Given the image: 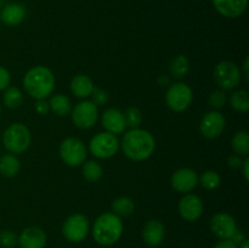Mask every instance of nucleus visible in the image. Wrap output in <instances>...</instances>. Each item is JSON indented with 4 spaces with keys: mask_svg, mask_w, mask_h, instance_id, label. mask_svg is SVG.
<instances>
[{
    "mask_svg": "<svg viewBox=\"0 0 249 248\" xmlns=\"http://www.w3.org/2000/svg\"><path fill=\"white\" fill-rule=\"evenodd\" d=\"M121 146L126 157L135 162H142L153 155L156 140L146 129L134 128L124 134Z\"/></svg>",
    "mask_w": 249,
    "mask_h": 248,
    "instance_id": "nucleus-1",
    "label": "nucleus"
},
{
    "mask_svg": "<svg viewBox=\"0 0 249 248\" xmlns=\"http://www.w3.org/2000/svg\"><path fill=\"white\" fill-rule=\"evenodd\" d=\"M55 75L45 66L31 68L23 77V88L27 94L36 100L46 99L55 89Z\"/></svg>",
    "mask_w": 249,
    "mask_h": 248,
    "instance_id": "nucleus-2",
    "label": "nucleus"
},
{
    "mask_svg": "<svg viewBox=\"0 0 249 248\" xmlns=\"http://www.w3.org/2000/svg\"><path fill=\"white\" fill-rule=\"evenodd\" d=\"M123 233V221L114 213H104L95 220L92 226L94 240L101 246L114 245Z\"/></svg>",
    "mask_w": 249,
    "mask_h": 248,
    "instance_id": "nucleus-3",
    "label": "nucleus"
},
{
    "mask_svg": "<svg viewBox=\"0 0 249 248\" xmlns=\"http://www.w3.org/2000/svg\"><path fill=\"white\" fill-rule=\"evenodd\" d=\"M32 142L29 129L22 123H14L5 129L2 134L4 147L12 155H19L28 150Z\"/></svg>",
    "mask_w": 249,
    "mask_h": 248,
    "instance_id": "nucleus-4",
    "label": "nucleus"
},
{
    "mask_svg": "<svg viewBox=\"0 0 249 248\" xmlns=\"http://www.w3.org/2000/svg\"><path fill=\"white\" fill-rule=\"evenodd\" d=\"M192 100H194V92L186 83L178 82L170 84L165 92V104L168 108L175 113L186 111L191 106Z\"/></svg>",
    "mask_w": 249,
    "mask_h": 248,
    "instance_id": "nucleus-5",
    "label": "nucleus"
},
{
    "mask_svg": "<svg viewBox=\"0 0 249 248\" xmlns=\"http://www.w3.org/2000/svg\"><path fill=\"white\" fill-rule=\"evenodd\" d=\"M119 146H121V142L117 135L108 131H104V133H97L96 135L92 136L89 142V150L94 157L107 159L117 155Z\"/></svg>",
    "mask_w": 249,
    "mask_h": 248,
    "instance_id": "nucleus-6",
    "label": "nucleus"
},
{
    "mask_svg": "<svg viewBox=\"0 0 249 248\" xmlns=\"http://www.w3.org/2000/svg\"><path fill=\"white\" fill-rule=\"evenodd\" d=\"M88 150L78 138H67L60 145V157L70 167H79L85 162Z\"/></svg>",
    "mask_w": 249,
    "mask_h": 248,
    "instance_id": "nucleus-7",
    "label": "nucleus"
},
{
    "mask_svg": "<svg viewBox=\"0 0 249 248\" xmlns=\"http://www.w3.org/2000/svg\"><path fill=\"white\" fill-rule=\"evenodd\" d=\"M241 70L232 61H221L214 68V79L223 90H233L240 85Z\"/></svg>",
    "mask_w": 249,
    "mask_h": 248,
    "instance_id": "nucleus-8",
    "label": "nucleus"
},
{
    "mask_svg": "<svg viewBox=\"0 0 249 248\" xmlns=\"http://www.w3.org/2000/svg\"><path fill=\"white\" fill-rule=\"evenodd\" d=\"M89 219L84 214L75 213L66 219L62 226V233L70 242H82L89 232Z\"/></svg>",
    "mask_w": 249,
    "mask_h": 248,
    "instance_id": "nucleus-9",
    "label": "nucleus"
},
{
    "mask_svg": "<svg viewBox=\"0 0 249 248\" xmlns=\"http://www.w3.org/2000/svg\"><path fill=\"white\" fill-rule=\"evenodd\" d=\"M72 121L77 128L87 130L92 128L99 119V107L91 101H80L72 108Z\"/></svg>",
    "mask_w": 249,
    "mask_h": 248,
    "instance_id": "nucleus-10",
    "label": "nucleus"
},
{
    "mask_svg": "<svg viewBox=\"0 0 249 248\" xmlns=\"http://www.w3.org/2000/svg\"><path fill=\"white\" fill-rule=\"evenodd\" d=\"M226 125V119L220 112L211 111L207 112L201 119L199 130L202 135L207 139H216L224 133Z\"/></svg>",
    "mask_w": 249,
    "mask_h": 248,
    "instance_id": "nucleus-11",
    "label": "nucleus"
},
{
    "mask_svg": "<svg viewBox=\"0 0 249 248\" xmlns=\"http://www.w3.org/2000/svg\"><path fill=\"white\" fill-rule=\"evenodd\" d=\"M211 230L220 240H230L233 232L237 230V225L232 215L225 212H220L214 214L212 218Z\"/></svg>",
    "mask_w": 249,
    "mask_h": 248,
    "instance_id": "nucleus-12",
    "label": "nucleus"
},
{
    "mask_svg": "<svg viewBox=\"0 0 249 248\" xmlns=\"http://www.w3.org/2000/svg\"><path fill=\"white\" fill-rule=\"evenodd\" d=\"M179 214L187 221H196L203 214V202L201 197L195 194H186L179 201Z\"/></svg>",
    "mask_w": 249,
    "mask_h": 248,
    "instance_id": "nucleus-13",
    "label": "nucleus"
},
{
    "mask_svg": "<svg viewBox=\"0 0 249 248\" xmlns=\"http://www.w3.org/2000/svg\"><path fill=\"white\" fill-rule=\"evenodd\" d=\"M170 184L175 191L180 194H189L198 184V175L191 168H180L172 175Z\"/></svg>",
    "mask_w": 249,
    "mask_h": 248,
    "instance_id": "nucleus-14",
    "label": "nucleus"
},
{
    "mask_svg": "<svg viewBox=\"0 0 249 248\" xmlns=\"http://www.w3.org/2000/svg\"><path fill=\"white\" fill-rule=\"evenodd\" d=\"M216 11L228 18H237L247 10L248 0H212Z\"/></svg>",
    "mask_w": 249,
    "mask_h": 248,
    "instance_id": "nucleus-15",
    "label": "nucleus"
},
{
    "mask_svg": "<svg viewBox=\"0 0 249 248\" xmlns=\"http://www.w3.org/2000/svg\"><path fill=\"white\" fill-rule=\"evenodd\" d=\"M46 233L38 226H29L24 229L18 237L21 248H44L46 245Z\"/></svg>",
    "mask_w": 249,
    "mask_h": 248,
    "instance_id": "nucleus-16",
    "label": "nucleus"
},
{
    "mask_svg": "<svg viewBox=\"0 0 249 248\" xmlns=\"http://www.w3.org/2000/svg\"><path fill=\"white\" fill-rule=\"evenodd\" d=\"M101 123L102 126L106 129V131L114 134V135L122 134L126 129L123 112H121L117 108H107L102 113Z\"/></svg>",
    "mask_w": 249,
    "mask_h": 248,
    "instance_id": "nucleus-17",
    "label": "nucleus"
},
{
    "mask_svg": "<svg viewBox=\"0 0 249 248\" xmlns=\"http://www.w3.org/2000/svg\"><path fill=\"white\" fill-rule=\"evenodd\" d=\"M165 236L164 225L157 219L148 220L142 229V240L150 247H157L163 242Z\"/></svg>",
    "mask_w": 249,
    "mask_h": 248,
    "instance_id": "nucleus-18",
    "label": "nucleus"
},
{
    "mask_svg": "<svg viewBox=\"0 0 249 248\" xmlns=\"http://www.w3.org/2000/svg\"><path fill=\"white\" fill-rule=\"evenodd\" d=\"M27 15L26 7L22 4H9L5 7H2L0 12V21L4 24L10 27H15L21 24L24 21Z\"/></svg>",
    "mask_w": 249,
    "mask_h": 248,
    "instance_id": "nucleus-19",
    "label": "nucleus"
},
{
    "mask_svg": "<svg viewBox=\"0 0 249 248\" xmlns=\"http://www.w3.org/2000/svg\"><path fill=\"white\" fill-rule=\"evenodd\" d=\"M71 91L73 95H75L79 99H87L91 95L95 85L91 78L85 74H77L71 80Z\"/></svg>",
    "mask_w": 249,
    "mask_h": 248,
    "instance_id": "nucleus-20",
    "label": "nucleus"
},
{
    "mask_svg": "<svg viewBox=\"0 0 249 248\" xmlns=\"http://www.w3.org/2000/svg\"><path fill=\"white\" fill-rule=\"evenodd\" d=\"M49 106L50 109L55 114L60 117H66L72 112V102H71L70 97L62 94L53 95L49 100Z\"/></svg>",
    "mask_w": 249,
    "mask_h": 248,
    "instance_id": "nucleus-21",
    "label": "nucleus"
},
{
    "mask_svg": "<svg viewBox=\"0 0 249 248\" xmlns=\"http://www.w3.org/2000/svg\"><path fill=\"white\" fill-rule=\"evenodd\" d=\"M21 169V163L16 155L6 153L0 158V174L6 177H16Z\"/></svg>",
    "mask_w": 249,
    "mask_h": 248,
    "instance_id": "nucleus-22",
    "label": "nucleus"
},
{
    "mask_svg": "<svg viewBox=\"0 0 249 248\" xmlns=\"http://www.w3.org/2000/svg\"><path fill=\"white\" fill-rule=\"evenodd\" d=\"M190 61L185 55H178L169 62V74L173 78L181 79L190 72Z\"/></svg>",
    "mask_w": 249,
    "mask_h": 248,
    "instance_id": "nucleus-23",
    "label": "nucleus"
},
{
    "mask_svg": "<svg viewBox=\"0 0 249 248\" xmlns=\"http://www.w3.org/2000/svg\"><path fill=\"white\" fill-rule=\"evenodd\" d=\"M112 211L118 216H129L135 211V203L130 197H118L112 203Z\"/></svg>",
    "mask_w": 249,
    "mask_h": 248,
    "instance_id": "nucleus-24",
    "label": "nucleus"
},
{
    "mask_svg": "<svg viewBox=\"0 0 249 248\" xmlns=\"http://www.w3.org/2000/svg\"><path fill=\"white\" fill-rule=\"evenodd\" d=\"M82 174L87 181L97 182L104 175V168L96 160H88L83 164Z\"/></svg>",
    "mask_w": 249,
    "mask_h": 248,
    "instance_id": "nucleus-25",
    "label": "nucleus"
},
{
    "mask_svg": "<svg viewBox=\"0 0 249 248\" xmlns=\"http://www.w3.org/2000/svg\"><path fill=\"white\" fill-rule=\"evenodd\" d=\"M232 150L235 155L247 157L249 153V135L246 130H240L232 138Z\"/></svg>",
    "mask_w": 249,
    "mask_h": 248,
    "instance_id": "nucleus-26",
    "label": "nucleus"
},
{
    "mask_svg": "<svg viewBox=\"0 0 249 248\" xmlns=\"http://www.w3.org/2000/svg\"><path fill=\"white\" fill-rule=\"evenodd\" d=\"M2 102L7 108H18L23 104V94L18 88L9 87L5 89L4 95H2Z\"/></svg>",
    "mask_w": 249,
    "mask_h": 248,
    "instance_id": "nucleus-27",
    "label": "nucleus"
},
{
    "mask_svg": "<svg viewBox=\"0 0 249 248\" xmlns=\"http://www.w3.org/2000/svg\"><path fill=\"white\" fill-rule=\"evenodd\" d=\"M230 105L236 112L246 113L249 109V92L247 90H237L230 97Z\"/></svg>",
    "mask_w": 249,
    "mask_h": 248,
    "instance_id": "nucleus-28",
    "label": "nucleus"
},
{
    "mask_svg": "<svg viewBox=\"0 0 249 248\" xmlns=\"http://www.w3.org/2000/svg\"><path fill=\"white\" fill-rule=\"evenodd\" d=\"M198 182H201V185L206 190L213 191L220 186L221 177L215 170H206L204 173H202L201 177H198Z\"/></svg>",
    "mask_w": 249,
    "mask_h": 248,
    "instance_id": "nucleus-29",
    "label": "nucleus"
},
{
    "mask_svg": "<svg viewBox=\"0 0 249 248\" xmlns=\"http://www.w3.org/2000/svg\"><path fill=\"white\" fill-rule=\"evenodd\" d=\"M123 114L126 126H129L130 129L139 128V125L142 122V113L138 107H129Z\"/></svg>",
    "mask_w": 249,
    "mask_h": 248,
    "instance_id": "nucleus-30",
    "label": "nucleus"
},
{
    "mask_svg": "<svg viewBox=\"0 0 249 248\" xmlns=\"http://www.w3.org/2000/svg\"><path fill=\"white\" fill-rule=\"evenodd\" d=\"M18 243V237L11 230H4L0 232V246L2 248H14Z\"/></svg>",
    "mask_w": 249,
    "mask_h": 248,
    "instance_id": "nucleus-31",
    "label": "nucleus"
},
{
    "mask_svg": "<svg viewBox=\"0 0 249 248\" xmlns=\"http://www.w3.org/2000/svg\"><path fill=\"white\" fill-rule=\"evenodd\" d=\"M208 102L213 108L220 109L226 105V94L224 90H215L208 97Z\"/></svg>",
    "mask_w": 249,
    "mask_h": 248,
    "instance_id": "nucleus-32",
    "label": "nucleus"
},
{
    "mask_svg": "<svg viewBox=\"0 0 249 248\" xmlns=\"http://www.w3.org/2000/svg\"><path fill=\"white\" fill-rule=\"evenodd\" d=\"M90 96H91L92 104L96 105L97 107L105 106V105H106L109 100L108 92H107L106 90L100 89V88H96V87L94 88V90H92V92Z\"/></svg>",
    "mask_w": 249,
    "mask_h": 248,
    "instance_id": "nucleus-33",
    "label": "nucleus"
},
{
    "mask_svg": "<svg viewBox=\"0 0 249 248\" xmlns=\"http://www.w3.org/2000/svg\"><path fill=\"white\" fill-rule=\"evenodd\" d=\"M10 82H11V75L10 72L5 67L0 66V91L9 88Z\"/></svg>",
    "mask_w": 249,
    "mask_h": 248,
    "instance_id": "nucleus-34",
    "label": "nucleus"
},
{
    "mask_svg": "<svg viewBox=\"0 0 249 248\" xmlns=\"http://www.w3.org/2000/svg\"><path fill=\"white\" fill-rule=\"evenodd\" d=\"M36 111L38 112L40 116H45V114H48V112L50 111V106H49V102L46 101L45 99L36 100Z\"/></svg>",
    "mask_w": 249,
    "mask_h": 248,
    "instance_id": "nucleus-35",
    "label": "nucleus"
},
{
    "mask_svg": "<svg viewBox=\"0 0 249 248\" xmlns=\"http://www.w3.org/2000/svg\"><path fill=\"white\" fill-rule=\"evenodd\" d=\"M242 163H243L242 157H241V156H238V155H232V156H230V157L228 158L229 167L233 168V169H238V168H241Z\"/></svg>",
    "mask_w": 249,
    "mask_h": 248,
    "instance_id": "nucleus-36",
    "label": "nucleus"
},
{
    "mask_svg": "<svg viewBox=\"0 0 249 248\" xmlns=\"http://www.w3.org/2000/svg\"><path fill=\"white\" fill-rule=\"evenodd\" d=\"M214 248H238L236 243H233L231 240H221L214 246Z\"/></svg>",
    "mask_w": 249,
    "mask_h": 248,
    "instance_id": "nucleus-37",
    "label": "nucleus"
},
{
    "mask_svg": "<svg viewBox=\"0 0 249 248\" xmlns=\"http://www.w3.org/2000/svg\"><path fill=\"white\" fill-rule=\"evenodd\" d=\"M245 238H246V237H245V235H243L242 231L238 230V229H237V230H236L235 232H233V235L231 236L230 240L232 241L233 243H236V245H240V243L242 242V241L245 240Z\"/></svg>",
    "mask_w": 249,
    "mask_h": 248,
    "instance_id": "nucleus-38",
    "label": "nucleus"
},
{
    "mask_svg": "<svg viewBox=\"0 0 249 248\" xmlns=\"http://www.w3.org/2000/svg\"><path fill=\"white\" fill-rule=\"evenodd\" d=\"M241 168H242V170H243V177H245V180L246 181H248L249 180V158L246 157V159L243 160Z\"/></svg>",
    "mask_w": 249,
    "mask_h": 248,
    "instance_id": "nucleus-39",
    "label": "nucleus"
},
{
    "mask_svg": "<svg viewBox=\"0 0 249 248\" xmlns=\"http://www.w3.org/2000/svg\"><path fill=\"white\" fill-rule=\"evenodd\" d=\"M248 67H249V60L248 57L245 58V62H243L242 65V70H243V75H245L246 80H249V72H248Z\"/></svg>",
    "mask_w": 249,
    "mask_h": 248,
    "instance_id": "nucleus-40",
    "label": "nucleus"
},
{
    "mask_svg": "<svg viewBox=\"0 0 249 248\" xmlns=\"http://www.w3.org/2000/svg\"><path fill=\"white\" fill-rule=\"evenodd\" d=\"M238 248H249V241L248 240H243L240 245H237Z\"/></svg>",
    "mask_w": 249,
    "mask_h": 248,
    "instance_id": "nucleus-41",
    "label": "nucleus"
},
{
    "mask_svg": "<svg viewBox=\"0 0 249 248\" xmlns=\"http://www.w3.org/2000/svg\"><path fill=\"white\" fill-rule=\"evenodd\" d=\"M158 82L162 83V85H164V84L168 85V84H169V78L164 77V75H162V78H160V79H158Z\"/></svg>",
    "mask_w": 249,
    "mask_h": 248,
    "instance_id": "nucleus-42",
    "label": "nucleus"
},
{
    "mask_svg": "<svg viewBox=\"0 0 249 248\" xmlns=\"http://www.w3.org/2000/svg\"><path fill=\"white\" fill-rule=\"evenodd\" d=\"M0 113H1V106H0Z\"/></svg>",
    "mask_w": 249,
    "mask_h": 248,
    "instance_id": "nucleus-43",
    "label": "nucleus"
}]
</instances>
